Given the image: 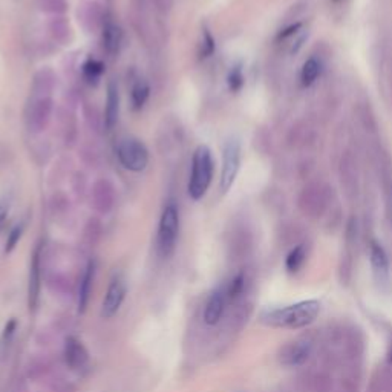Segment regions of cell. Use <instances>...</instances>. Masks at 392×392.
Instances as JSON below:
<instances>
[{"mask_svg":"<svg viewBox=\"0 0 392 392\" xmlns=\"http://www.w3.org/2000/svg\"><path fill=\"white\" fill-rule=\"evenodd\" d=\"M319 313H321V303L317 301H303L288 307L265 310L261 314V322L273 328L299 330L313 323Z\"/></svg>","mask_w":392,"mask_h":392,"instance_id":"obj_1","label":"cell"},{"mask_svg":"<svg viewBox=\"0 0 392 392\" xmlns=\"http://www.w3.org/2000/svg\"><path fill=\"white\" fill-rule=\"evenodd\" d=\"M331 201H333V187L328 183L316 179L302 187L297 196V207L307 218L319 219L327 214Z\"/></svg>","mask_w":392,"mask_h":392,"instance_id":"obj_2","label":"cell"},{"mask_svg":"<svg viewBox=\"0 0 392 392\" xmlns=\"http://www.w3.org/2000/svg\"><path fill=\"white\" fill-rule=\"evenodd\" d=\"M214 178V158L207 146H199L192 159V174L189 181V195L192 199H201L210 187Z\"/></svg>","mask_w":392,"mask_h":392,"instance_id":"obj_3","label":"cell"},{"mask_svg":"<svg viewBox=\"0 0 392 392\" xmlns=\"http://www.w3.org/2000/svg\"><path fill=\"white\" fill-rule=\"evenodd\" d=\"M179 233V211L174 203H169L163 210L158 229V251L163 257L174 253Z\"/></svg>","mask_w":392,"mask_h":392,"instance_id":"obj_4","label":"cell"},{"mask_svg":"<svg viewBox=\"0 0 392 392\" xmlns=\"http://www.w3.org/2000/svg\"><path fill=\"white\" fill-rule=\"evenodd\" d=\"M338 181H341L345 198L349 203L357 201L360 195V169L357 158L351 150H345L338 159Z\"/></svg>","mask_w":392,"mask_h":392,"instance_id":"obj_5","label":"cell"},{"mask_svg":"<svg viewBox=\"0 0 392 392\" xmlns=\"http://www.w3.org/2000/svg\"><path fill=\"white\" fill-rule=\"evenodd\" d=\"M117 157L124 169L130 172H143L148 168L149 152L137 138H123L117 146Z\"/></svg>","mask_w":392,"mask_h":392,"instance_id":"obj_6","label":"cell"},{"mask_svg":"<svg viewBox=\"0 0 392 392\" xmlns=\"http://www.w3.org/2000/svg\"><path fill=\"white\" fill-rule=\"evenodd\" d=\"M239 168H241V141L236 137H230L222 149V170L219 185L224 194L235 184Z\"/></svg>","mask_w":392,"mask_h":392,"instance_id":"obj_7","label":"cell"},{"mask_svg":"<svg viewBox=\"0 0 392 392\" xmlns=\"http://www.w3.org/2000/svg\"><path fill=\"white\" fill-rule=\"evenodd\" d=\"M314 351V342L310 337H301L296 338L293 342H288L287 345L279 349L277 360L282 367L287 368H296L302 367L307 363Z\"/></svg>","mask_w":392,"mask_h":392,"instance_id":"obj_8","label":"cell"},{"mask_svg":"<svg viewBox=\"0 0 392 392\" xmlns=\"http://www.w3.org/2000/svg\"><path fill=\"white\" fill-rule=\"evenodd\" d=\"M377 168H378V176L382 181V190H383V203H384V214L389 224L392 225V161L389 155L383 149H377Z\"/></svg>","mask_w":392,"mask_h":392,"instance_id":"obj_9","label":"cell"},{"mask_svg":"<svg viewBox=\"0 0 392 392\" xmlns=\"http://www.w3.org/2000/svg\"><path fill=\"white\" fill-rule=\"evenodd\" d=\"M52 112V100L48 95H38L30 106L28 126L32 132H42L49 123Z\"/></svg>","mask_w":392,"mask_h":392,"instance_id":"obj_10","label":"cell"},{"mask_svg":"<svg viewBox=\"0 0 392 392\" xmlns=\"http://www.w3.org/2000/svg\"><path fill=\"white\" fill-rule=\"evenodd\" d=\"M369 261L376 282L382 287H387L389 284V259L383 245L376 239L369 242Z\"/></svg>","mask_w":392,"mask_h":392,"instance_id":"obj_11","label":"cell"},{"mask_svg":"<svg viewBox=\"0 0 392 392\" xmlns=\"http://www.w3.org/2000/svg\"><path fill=\"white\" fill-rule=\"evenodd\" d=\"M126 297V284L122 281V279L117 277L114 281L111 282L108 291H106L104 301L102 305V317L104 319H111L114 317L119 307Z\"/></svg>","mask_w":392,"mask_h":392,"instance_id":"obj_12","label":"cell"},{"mask_svg":"<svg viewBox=\"0 0 392 392\" xmlns=\"http://www.w3.org/2000/svg\"><path fill=\"white\" fill-rule=\"evenodd\" d=\"M65 360L71 369L83 368L89 360L88 349L74 336H69L65 342Z\"/></svg>","mask_w":392,"mask_h":392,"instance_id":"obj_13","label":"cell"},{"mask_svg":"<svg viewBox=\"0 0 392 392\" xmlns=\"http://www.w3.org/2000/svg\"><path fill=\"white\" fill-rule=\"evenodd\" d=\"M227 302H229V297H227V291H225V288L216 290L215 293L210 296L207 305H205L204 322L207 325H216L219 321H221L225 307H227Z\"/></svg>","mask_w":392,"mask_h":392,"instance_id":"obj_14","label":"cell"},{"mask_svg":"<svg viewBox=\"0 0 392 392\" xmlns=\"http://www.w3.org/2000/svg\"><path fill=\"white\" fill-rule=\"evenodd\" d=\"M94 276H95V262L89 261L84 268L82 281H80V288H78V311L80 313H84L86 308H88L92 284H94Z\"/></svg>","mask_w":392,"mask_h":392,"instance_id":"obj_15","label":"cell"},{"mask_svg":"<svg viewBox=\"0 0 392 392\" xmlns=\"http://www.w3.org/2000/svg\"><path fill=\"white\" fill-rule=\"evenodd\" d=\"M118 114H119L118 88L115 86V83H111L108 86V98H106V108H104L106 129L112 130L115 128V124L118 122Z\"/></svg>","mask_w":392,"mask_h":392,"instance_id":"obj_16","label":"cell"},{"mask_svg":"<svg viewBox=\"0 0 392 392\" xmlns=\"http://www.w3.org/2000/svg\"><path fill=\"white\" fill-rule=\"evenodd\" d=\"M92 198H94V205L98 211L106 214L109 211L112 204H114V189L108 181H98L92 190Z\"/></svg>","mask_w":392,"mask_h":392,"instance_id":"obj_17","label":"cell"},{"mask_svg":"<svg viewBox=\"0 0 392 392\" xmlns=\"http://www.w3.org/2000/svg\"><path fill=\"white\" fill-rule=\"evenodd\" d=\"M40 247L36 249V253L32 256L31 262V273H30V288H28V303L30 310L34 311L38 302L40 295Z\"/></svg>","mask_w":392,"mask_h":392,"instance_id":"obj_18","label":"cell"},{"mask_svg":"<svg viewBox=\"0 0 392 392\" xmlns=\"http://www.w3.org/2000/svg\"><path fill=\"white\" fill-rule=\"evenodd\" d=\"M313 143V129L308 124L297 123L288 132V146L293 149L305 148Z\"/></svg>","mask_w":392,"mask_h":392,"instance_id":"obj_19","label":"cell"},{"mask_svg":"<svg viewBox=\"0 0 392 392\" xmlns=\"http://www.w3.org/2000/svg\"><path fill=\"white\" fill-rule=\"evenodd\" d=\"M321 72H322L321 60L316 57H310L308 60H305V63L302 65L301 69V83L303 88L313 86L317 82L319 76H321Z\"/></svg>","mask_w":392,"mask_h":392,"instance_id":"obj_20","label":"cell"},{"mask_svg":"<svg viewBox=\"0 0 392 392\" xmlns=\"http://www.w3.org/2000/svg\"><path fill=\"white\" fill-rule=\"evenodd\" d=\"M149 84L146 82L144 78H137L134 84H132L130 89V100H132V106H134L135 111H139L144 108L146 102L149 98Z\"/></svg>","mask_w":392,"mask_h":392,"instance_id":"obj_21","label":"cell"},{"mask_svg":"<svg viewBox=\"0 0 392 392\" xmlns=\"http://www.w3.org/2000/svg\"><path fill=\"white\" fill-rule=\"evenodd\" d=\"M103 43L104 48L111 54H115L119 49V45H122V31H119L118 26L115 23H106L104 31H103Z\"/></svg>","mask_w":392,"mask_h":392,"instance_id":"obj_22","label":"cell"},{"mask_svg":"<svg viewBox=\"0 0 392 392\" xmlns=\"http://www.w3.org/2000/svg\"><path fill=\"white\" fill-rule=\"evenodd\" d=\"M307 245L297 244L296 247L290 251L287 259H285V267L290 273H297L299 270L303 267L305 261H307Z\"/></svg>","mask_w":392,"mask_h":392,"instance_id":"obj_23","label":"cell"},{"mask_svg":"<svg viewBox=\"0 0 392 392\" xmlns=\"http://www.w3.org/2000/svg\"><path fill=\"white\" fill-rule=\"evenodd\" d=\"M54 86V77L49 71H42L38 72L34 82V91L38 95H48V92Z\"/></svg>","mask_w":392,"mask_h":392,"instance_id":"obj_24","label":"cell"},{"mask_svg":"<svg viewBox=\"0 0 392 392\" xmlns=\"http://www.w3.org/2000/svg\"><path fill=\"white\" fill-rule=\"evenodd\" d=\"M244 290H245V275L239 273L233 279H231L229 287L225 288V291H227L229 301H235V299H238L244 293Z\"/></svg>","mask_w":392,"mask_h":392,"instance_id":"obj_25","label":"cell"},{"mask_svg":"<svg viewBox=\"0 0 392 392\" xmlns=\"http://www.w3.org/2000/svg\"><path fill=\"white\" fill-rule=\"evenodd\" d=\"M103 69H104V66L102 62H98V60H94V58H91L88 60V62L84 63L83 66V72H84V77L88 78V82H97V80L100 78V76L103 74Z\"/></svg>","mask_w":392,"mask_h":392,"instance_id":"obj_26","label":"cell"},{"mask_svg":"<svg viewBox=\"0 0 392 392\" xmlns=\"http://www.w3.org/2000/svg\"><path fill=\"white\" fill-rule=\"evenodd\" d=\"M227 82H229V88L233 92H236V91H239V89L242 88L244 74H242V69L239 68V66H235V68L230 71Z\"/></svg>","mask_w":392,"mask_h":392,"instance_id":"obj_27","label":"cell"},{"mask_svg":"<svg viewBox=\"0 0 392 392\" xmlns=\"http://www.w3.org/2000/svg\"><path fill=\"white\" fill-rule=\"evenodd\" d=\"M307 37H308V32L305 31V30H301V31L297 32L296 36H293V37H291V38L288 40V42H290V43H288V52H290L291 56L297 54L299 49L302 48L303 42H305V40H307Z\"/></svg>","mask_w":392,"mask_h":392,"instance_id":"obj_28","label":"cell"},{"mask_svg":"<svg viewBox=\"0 0 392 392\" xmlns=\"http://www.w3.org/2000/svg\"><path fill=\"white\" fill-rule=\"evenodd\" d=\"M22 233H23V225H17V227L12 229V231L8 236V241H6V245H5L6 253H11V251L14 250V247L20 241V238H22Z\"/></svg>","mask_w":392,"mask_h":392,"instance_id":"obj_29","label":"cell"},{"mask_svg":"<svg viewBox=\"0 0 392 392\" xmlns=\"http://www.w3.org/2000/svg\"><path fill=\"white\" fill-rule=\"evenodd\" d=\"M214 49H215V40L211 38L210 32L205 30L201 43V52H199V54H201V57H209L211 52H214Z\"/></svg>","mask_w":392,"mask_h":392,"instance_id":"obj_30","label":"cell"},{"mask_svg":"<svg viewBox=\"0 0 392 392\" xmlns=\"http://www.w3.org/2000/svg\"><path fill=\"white\" fill-rule=\"evenodd\" d=\"M8 215H10V204L2 201L0 203V230L5 227L6 221H8Z\"/></svg>","mask_w":392,"mask_h":392,"instance_id":"obj_31","label":"cell"},{"mask_svg":"<svg viewBox=\"0 0 392 392\" xmlns=\"http://www.w3.org/2000/svg\"><path fill=\"white\" fill-rule=\"evenodd\" d=\"M16 327H17V322L14 321V319H12V321H10L8 323H6L5 331H3V341H6V342L10 341V338L12 337V334H14Z\"/></svg>","mask_w":392,"mask_h":392,"instance_id":"obj_32","label":"cell"},{"mask_svg":"<svg viewBox=\"0 0 392 392\" xmlns=\"http://www.w3.org/2000/svg\"><path fill=\"white\" fill-rule=\"evenodd\" d=\"M388 360L392 362V349H391V353H389V356H388Z\"/></svg>","mask_w":392,"mask_h":392,"instance_id":"obj_33","label":"cell"}]
</instances>
